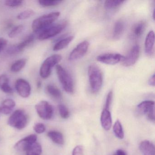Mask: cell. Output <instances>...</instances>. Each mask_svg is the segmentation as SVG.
Listing matches in <instances>:
<instances>
[{"mask_svg": "<svg viewBox=\"0 0 155 155\" xmlns=\"http://www.w3.org/2000/svg\"><path fill=\"white\" fill-rule=\"evenodd\" d=\"M48 136L53 142L58 145H63L64 140L63 135L58 131L52 130L48 132Z\"/></svg>", "mask_w": 155, "mask_h": 155, "instance_id": "cell-21", "label": "cell"}, {"mask_svg": "<svg viewBox=\"0 0 155 155\" xmlns=\"http://www.w3.org/2000/svg\"><path fill=\"white\" fill-rule=\"evenodd\" d=\"M67 23L66 22L53 25L52 24L40 32L38 36V39L40 40L43 41L55 37L61 33L65 29Z\"/></svg>", "mask_w": 155, "mask_h": 155, "instance_id": "cell-6", "label": "cell"}, {"mask_svg": "<svg viewBox=\"0 0 155 155\" xmlns=\"http://www.w3.org/2000/svg\"><path fill=\"white\" fill-rule=\"evenodd\" d=\"M146 28V22L140 21L134 25L132 28V34L135 37L141 36L145 31Z\"/></svg>", "mask_w": 155, "mask_h": 155, "instance_id": "cell-20", "label": "cell"}, {"mask_svg": "<svg viewBox=\"0 0 155 155\" xmlns=\"http://www.w3.org/2000/svg\"><path fill=\"white\" fill-rule=\"evenodd\" d=\"M34 130L38 134H41L45 132L46 130V127L45 125L41 123H37L34 125L33 127Z\"/></svg>", "mask_w": 155, "mask_h": 155, "instance_id": "cell-33", "label": "cell"}, {"mask_svg": "<svg viewBox=\"0 0 155 155\" xmlns=\"http://www.w3.org/2000/svg\"><path fill=\"white\" fill-rule=\"evenodd\" d=\"M113 155H127L125 151L121 149L117 150Z\"/></svg>", "mask_w": 155, "mask_h": 155, "instance_id": "cell-40", "label": "cell"}, {"mask_svg": "<svg viewBox=\"0 0 155 155\" xmlns=\"http://www.w3.org/2000/svg\"><path fill=\"white\" fill-rule=\"evenodd\" d=\"M88 76L91 92L97 93L103 84V74L101 70L95 64L91 65L88 68Z\"/></svg>", "mask_w": 155, "mask_h": 155, "instance_id": "cell-1", "label": "cell"}, {"mask_svg": "<svg viewBox=\"0 0 155 155\" xmlns=\"http://www.w3.org/2000/svg\"><path fill=\"white\" fill-rule=\"evenodd\" d=\"M100 120L103 128L106 130H109L112 125V118L109 110L104 108L101 112Z\"/></svg>", "mask_w": 155, "mask_h": 155, "instance_id": "cell-15", "label": "cell"}, {"mask_svg": "<svg viewBox=\"0 0 155 155\" xmlns=\"http://www.w3.org/2000/svg\"><path fill=\"white\" fill-rule=\"evenodd\" d=\"M148 84L151 87H155V74H153L150 78L148 81Z\"/></svg>", "mask_w": 155, "mask_h": 155, "instance_id": "cell-39", "label": "cell"}, {"mask_svg": "<svg viewBox=\"0 0 155 155\" xmlns=\"http://www.w3.org/2000/svg\"><path fill=\"white\" fill-rule=\"evenodd\" d=\"M72 155H84L83 147L81 145L75 147L72 150Z\"/></svg>", "mask_w": 155, "mask_h": 155, "instance_id": "cell-35", "label": "cell"}, {"mask_svg": "<svg viewBox=\"0 0 155 155\" xmlns=\"http://www.w3.org/2000/svg\"><path fill=\"white\" fill-rule=\"evenodd\" d=\"M125 1H106L104 3V7L107 10H112L119 7Z\"/></svg>", "mask_w": 155, "mask_h": 155, "instance_id": "cell-27", "label": "cell"}, {"mask_svg": "<svg viewBox=\"0 0 155 155\" xmlns=\"http://www.w3.org/2000/svg\"><path fill=\"white\" fill-rule=\"evenodd\" d=\"M37 87H38V88H40L41 87V81H38V82H37Z\"/></svg>", "mask_w": 155, "mask_h": 155, "instance_id": "cell-41", "label": "cell"}, {"mask_svg": "<svg viewBox=\"0 0 155 155\" xmlns=\"http://www.w3.org/2000/svg\"><path fill=\"white\" fill-rule=\"evenodd\" d=\"M140 114L146 115L151 121H155V102L152 101H145L137 105Z\"/></svg>", "mask_w": 155, "mask_h": 155, "instance_id": "cell-8", "label": "cell"}, {"mask_svg": "<svg viewBox=\"0 0 155 155\" xmlns=\"http://www.w3.org/2000/svg\"><path fill=\"white\" fill-rule=\"evenodd\" d=\"M0 89L6 93L8 94H12L13 92V89L11 87L10 85H9V83L5 84V85L2 86Z\"/></svg>", "mask_w": 155, "mask_h": 155, "instance_id": "cell-36", "label": "cell"}, {"mask_svg": "<svg viewBox=\"0 0 155 155\" xmlns=\"http://www.w3.org/2000/svg\"><path fill=\"white\" fill-rule=\"evenodd\" d=\"M37 140V136L35 134H31L18 141L14 148L19 151H26L31 145L36 142Z\"/></svg>", "mask_w": 155, "mask_h": 155, "instance_id": "cell-13", "label": "cell"}, {"mask_svg": "<svg viewBox=\"0 0 155 155\" xmlns=\"http://www.w3.org/2000/svg\"><path fill=\"white\" fill-rule=\"evenodd\" d=\"M28 121V117L24 111L22 110H17L9 118L8 124L12 127L21 130L26 127Z\"/></svg>", "mask_w": 155, "mask_h": 155, "instance_id": "cell-5", "label": "cell"}, {"mask_svg": "<svg viewBox=\"0 0 155 155\" xmlns=\"http://www.w3.org/2000/svg\"><path fill=\"white\" fill-rule=\"evenodd\" d=\"M140 49L137 45L132 47L126 57L121 61V64L124 67H128L133 66L138 59L140 56Z\"/></svg>", "mask_w": 155, "mask_h": 155, "instance_id": "cell-11", "label": "cell"}, {"mask_svg": "<svg viewBox=\"0 0 155 155\" xmlns=\"http://www.w3.org/2000/svg\"><path fill=\"white\" fill-rule=\"evenodd\" d=\"M9 83V80L8 76L6 75L0 76V88L6 84Z\"/></svg>", "mask_w": 155, "mask_h": 155, "instance_id": "cell-37", "label": "cell"}, {"mask_svg": "<svg viewBox=\"0 0 155 155\" xmlns=\"http://www.w3.org/2000/svg\"><path fill=\"white\" fill-rule=\"evenodd\" d=\"M15 88L18 94L23 98L29 97L31 92L30 84L26 80L20 78L15 83Z\"/></svg>", "mask_w": 155, "mask_h": 155, "instance_id": "cell-12", "label": "cell"}, {"mask_svg": "<svg viewBox=\"0 0 155 155\" xmlns=\"http://www.w3.org/2000/svg\"><path fill=\"white\" fill-rule=\"evenodd\" d=\"M139 148L143 155H155V146L149 140L140 142Z\"/></svg>", "mask_w": 155, "mask_h": 155, "instance_id": "cell-16", "label": "cell"}, {"mask_svg": "<svg viewBox=\"0 0 155 155\" xmlns=\"http://www.w3.org/2000/svg\"><path fill=\"white\" fill-rule=\"evenodd\" d=\"M58 110L60 115L62 118L67 119L69 117V111L65 105L63 104L59 105Z\"/></svg>", "mask_w": 155, "mask_h": 155, "instance_id": "cell-31", "label": "cell"}, {"mask_svg": "<svg viewBox=\"0 0 155 155\" xmlns=\"http://www.w3.org/2000/svg\"><path fill=\"white\" fill-rule=\"evenodd\" d=\"M8 41L3 38H0V52L7 46Z\"/></svg>", "mask_w": 155, "mask_h": 155, "instance_id": "cell-38", "label": "cell"}, {"mask_svg": "<svg viewBox=\"0 0 155 155\" xmlns=\"http://www.w3.org/2000/svg\"><path fill=\"white\" fill-rule=\"evenodd\" d=\"M24 26L22 25H18V26L14 27L9 33V38H15L21 34V32L24 30Z\"/></svg>", "mask_w": 155, "mask_h": 155, "instance_id": "cell-30", "label": "cell"}, {"mask_svg": "<svg viewBox=\"0 0 155 155\" xmlns=\"http://www.w3.org/2000/svg\"><path fill=\"white\" fill-rule=\"evenodd\" d=\"M26 63L27 60L26 59L22 58L18 60L12 64L11 67V71L15 73L19 72L25 67Z\"/></svg>", "mask_w": 155, "mask_h": 155, "instance_id": "cell-25", "label": "cell"}, {"mask_svg": "<svg viewBox=\"0 0 155 155\" xmlns=\"http://www.w3.org/2000/svg\"><path fill=\"white\" fill-rule=\"evenodd\" d=\"M112 97H113V93H112V91H110L107 95L104 108L109 110L110 105H111V102H112Z\"/></svg>", "mask_w": 155, "mask_h": 155, "instance_id": "cell-34", "label": "cell"}, {"mask_svg": "<svg viewBox=\"0 0 155 155\" xmlns=\"http://www.w3.org/2000/svg\"><path fill=\"white\" fill-rule=\"evenodd\" d=\"M125 56L118 53H108L101 54L97 58V61L107 65H114L124 59Z\"/></svg>", "mask_w": 155, "mask_h": 155, "instance_id": "cell-9", "label": "cell"}, {"mask_svg": "<svg viewBox=\"0 0 155 155\" xmlns=\"http://www.w3.org/2000/svg\"><path fill=\"white\" fill-rule=\"evenodd\" d=\"M23 1H19V0H7L5 2V5L9 7H19L22 5Z\"/></svg>", "mask_w": 155, "mask_h": 155, "instance_id": "cell-32", "label": "cell"}, {"mask_svg": "<svg viewBox=\"0 0 155 155\" xmlns=\"http://www.w3.org/2000/svg\"><path fill=\"white\" fill-rule=\"evenodd\" d=\"M16 106V103L14 101L11 99L5 100L2 103L1 106V112L5 115H8L11 113L14 107Z\"/></svg>", "mask_w": 155, "mask_h": 155, "instance_id": "cell-18", "label": "cell"}, {"mask_svg": "<svg viewBox=\"0 0 155 155\" xmlns=\"http://www.w3.org/2000/svg\"><path fill=\"white\" fill-rule=\"evenodd\" d=\"M60 13L58 12H51L42 15L33 21L31 25L34 32H40L43 30L53 24L59 17Z\"/></svg>", "mask_w": 155, "mask_h": 155, "instance_id": "cell-2", "label": "cell"}, {"mask_svg": "<svg viewBox=\"0 0 155 155\" xmlns=\"http://www.w3.org/2000/svg\"><path fill=\"white\" fill-rule=\"evenodd\" d=\"M56 69L59 80L64 90L67 93L73 94L75 91V87L70 74L60 65H57Z\"/></svg>", "mask_w": 155, "mask_h": 155, "instance_id": "cell-3", "label": "cell"}, {"mask_svg": "<svg viewBox=\"0 0 155 155\" xmlns=\"http://www.w3.org/2000/svg\"><path fill=\"white\" fill-rule=\"evenodd\" d=\"M62 59V57L58 54H55L47 58L42 63L40 69V75L43 79H47L50 76L52 68L58 65Z\"/></svg>", "mask_w": 155, "mask_h": 155, "instance_id": "cell-4", "label": "cell"}, {"mask_svg": "<svg viewBox=\"0 0 155 155\" xmlns=\"http://www.w3.org/2000/svg\"><path fill=\"white\" fill-rule=\"evenodd\" d=\"M89 45L87 41H84L79 43L71 52L69 57V60H77L85 56L88 50Z\"/></svg>", "mask_w": 155, "mask_h": 155, "instance_id": "cell-10", "label": "cell"}, {"mask_svg": "<svg viewBox=\"0 0 155 155\" xmlns=\"http://www.w3.org/2000/svg\"><path fill=\"white\" fill-rule=\"evenodd\" d=\"M46 91L48 94L54 99L59 100L62 97L61 91L54 85L49 84L46 87Z\"/></svg>", "mask_w": 155, "mask_h": 155, "instance_id": "cell-23", "label": "cell"}, {"mask_svg": "<svg viewBox=\"0 0 155 155\" xmlns=\"http://www.w3.org/2000/svg\"><path fill=\"white\" fill-rule=\"evenodd\" d=\"M1 113V106H0V114Z\"/></svg>", "mask_w": 155, "mask_h": 155, "instance_id": "cell-42", "label": "cell"}, {"mask_svg": "<svg viewBox=\"0 0 155 155\" xmlns=\"http://www.w3.org/2000/svg\"><path fill=\"white\" fill-rule=\"evenodd\" d=\"M62 1H55V0H39L38 1L40 5L42 7H54L61 3Z\"/></svg>", "mask_w": 155, "mask_h": 155, "instance_id": "cell-29", "label": "cell"}, {"mask_svg": "<svg viewBox=\"0 0 155 155\" xmlns=\"http://www.w3.org/2000/svg\"><path fill=\"white\" fill-rule=\"evenodd\" d=\"M145 50L147 55L151 56L154 55L155 51V33L150 31L146 37L145 42Z\"/></svg>", "mask_w": 155, "mask_h": 155, "instance_id": "cell-14", "label": "cell"}, {"mask_svg": "<svg viewBox=\"0 0 155 155\" xmlns=\"http://www.w3.org/2000/svg\"><path fill=\"white\" fill-rule=\"evenodd\" d=\"M38 116L43 120L51 119L54 112L53 107L46 101H42L35 106Z\"/></svg>", "mask_w": 155, "mask_h": 155, "instance_id": "cell-7", "label": "cell"}, {"mask_svg": "<svg viewBox=\"0 0 155 155\" xmlns=\"http://www.w3.org/2000/svg\"><path fill=\"white\" fill-rule=\"evenodd\" d=\"M113 130L115 136L120 139H122L124 137V132L121 123L119 120L115 122L113 127Z\"/></svg>", "mask_w": 155, "mask_h": 155, "instance_id": "cell-26", "label": "cell"}, {"mask_svg": "<svg viewBox=\"0 0 155 155\" xmlns=\"http://www.w3.org/2000/svg\"><path fill=\"white\" fill-rule=\"evenodd\" d=\"M74 39L73 36H69L59 41L55 44L53 47V50L54 51L61 50L66 48L69 43L73 40Z\"/></svg>", "mask_w": 155, "mask_h": 155, "instance_id": "cell-22", "label": "cell"}, {"mask_svg": "<svg viewBox=\"0 0 155 155\" xmlns=\"http://www.w3.org/2000/svg\"><path fill=\"white\" fill-rule=\"evenodd\" d=\"M26 152L27 155H41L42 152V147L39 143L36 142L31 145Z\"/></svg>", "mask_w": 155, "mask_h": 155, "instance_id": "cell-24", "label": "cell"}, {"mask_svg": "<svg viewBox=\"0 0 155 155\" xmlns=\"http://www.w3.org/2000/svg\"><path fill=\"white\" fill-rule=\"evenodd\" d=\"M34 14H35V12L33 10L29 9L24 11L18 14L17 16V18L20 20H23L27 19L29 18H31Z\"/></svg>", "mask_w": 155, "mask_h": 155, "instance_id": "cell-28", "label": "cell"}, {"mask_svg": "<svg viewBox=\"0 0 155 155\" xmlns=\"http://www.w3.org/2000/svg\"><path fill=\"white\" fill-rule=\"evenodd\" d=\"M35 38V36L33 34H31L27 36L23 41L17 45H15V48L17 50L18 53L22 51L26 47H28L33 42Z\"/></svg>", "mask_w": 155, "mask_h": 155, "instance_id": "cell-19", "label": "cell"}, {"mask_svg": "<svg viewBox=\"0 0 155 155\" xmlns=\"http://www.w3.org/2000/svg\"><path fill=\"white\" fill-rule=\"evenodd\" d=\"M125 23L123 21L120 20L116 21L113 27L112 37L115 40L120 38L125 31Z\"/></svg>", "mask_w": 155, "mask_h": 155, "instance_id": "cell-17", "label": "cell"}]
</instances>
